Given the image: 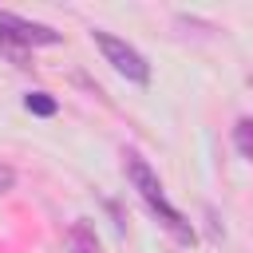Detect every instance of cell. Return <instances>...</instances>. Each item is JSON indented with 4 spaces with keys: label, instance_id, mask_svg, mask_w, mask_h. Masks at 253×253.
I'll return each instance as SVG.
<instances>
[{
    "label": "cell",
    "instance_id": "6da1fadb",
    "mask_svg": "<svg viewBox=\"0 0 253 253\" xmlns=\"http://www.w3.org/2000/svg\"><path fill=\"white\" fill-rule=\"evenodd\" d=\"M126 178H130V186L138 190V198L158 213V221L174 233V241H182V245H194V225L166 202V194H162V182H158V174L150 170V162L138 154V150H126Z\"/></svg>",
    "mask_w": 253,
    "mask_h": 253
},
{
    "label": "cell",
    "instance_id": "52a82bcc",
    "mask_svg": "<svg viewBox=\"0 0 253 253\" xmlns=\"http://www.w3.org/2000/svg\"><path fill=\"white\" fill-rule=\"evenodd\" d=\"M0 55H8L16 67H28V47H20V43H12L4 32H0Z\"/></svg>",
    "mask_w": 253,
    "mask_h": 253
},
{
    "label": "cell",
    "instance_id": "8992f818",
    "mask_svg": "<svg viewBox=\"0 0 253 253\" xmlns=\"http://www.w3.org/2000/svg\"><path fill=\"white\" fill-rule=\"evenodd\" d=\"M233 146H237L241 158H253V119H241L233 126Z\"/></svg>",
    "mask_w": 253,
    "mask_h": 253
},
{
    "label": "cell",
    "instance_id": "3957f363",
    "mask_svg": "<svg viewBox=\"0 0 253 253\" xmlns=\"http://www.w3.org/2000/svg\"><path fill=\"white\" fill-rule=\"evenodd\" d=\"M0 32H4L12 43H20V47H51V43H59V40H63L55 28L36 24V20H24V16L4 12V8H0Z\"/></svg>",
    "mask_w": 253,
    "mask_h": 253
},
{
    "label": "cell",
    "instance_id": "5b68a950",
    "mask_svg": "<svg viewBox=\"0 0 253 253\" xmlns=\"http://www.w3.org/2000/svg\"><path fill=\"white\" fill-rule=\"evenodd\" d=\"M24 107H28L32 115H40V119H51V115H55V99H51L47 91H28V95H24Z\"/></svg>",
    "mask_w": 253,
    "mask_h": 253
},
{
    "label": "cell",
    "instance_id": "ba28073f",
    "mask_svg": "<svg viewBox=\"0 0 253 253\" xmlns=\"http://www.w3.org/2000/svg\"><path fill=\"white\" fill-rule=\"evenodd\" d=\"M8 186H12V174H8V170H0V190H8Z\"/></svg>",
    "mask_w": 253,
    "mask_h": 253
},
{
    "label": "cell",
    "instance_id": "277c9868",
    "mask_svg": "<svg viewBox=\"0 0 253 253\" xmlns=\"http://www.w3.org/2000/svg\"><path fill=\"white\" fill-rule=\"evenodd\" d=\"M67 249L71 253H99V237H95V229L79 217V221H71V229H67Z\"/></svg>",
    "mask_w": 253,
    "mask_h": 253
},
{
    "label": "cell",
    "instance_id": "7a4b0ae2",
    "mask_svg": "<svg viewBox=\"0 0 253 253\" xmlns=\"http://www.w3.org/2000/svg\"><path fill=\"white\" fill-rule=\"evenodd\" d=\"M91 40L99 43V51L107 55V63H111L123 79H130V83H150V63H146V55L134 51L126 40H119V36H111V32H103V28H95Z\"/></svg>",
    "mask_w": 253,
    "mask_h": 253
}]
</instances>
